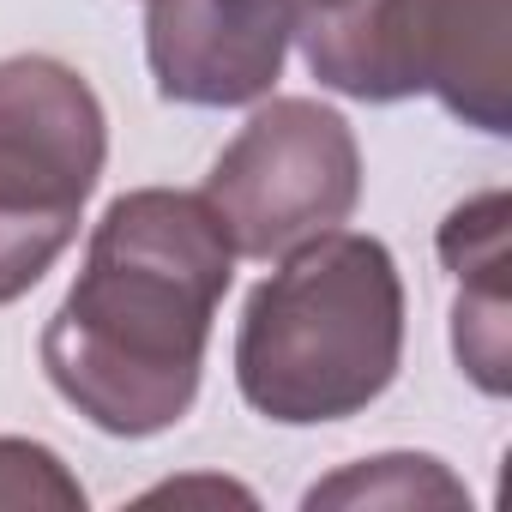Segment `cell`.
Instances as JSON below:
<instances>
[{"instance_id":"1","label":"cell","mask_w":512,"mask_h":512,"mask_svg":"<svg viewBox=\"0 0 512 512\" xmlns=\"http://www.w3.org/2000/svg\"><path fill=\"white\" fill-rule=\"evenodd\" d=\"M235 247L205 193H121L85 272L43 332L55 392L103 434H163L187 416L205 368L211 314L229 290Z\"/></svg>"},{"instance_id":"2","label":"cell","mask_w":512,"mask_h":512,"mask_svg":"<svg viewBox=\"0 0 512 512\" xmlns=\"http://www.w3.org/2000/svg\"><path fill=\"white\" fill-rule=\"evenodd\" d=\"M404 356V284L386 241L326 229L284 253L253 290L235 338L241 398L284 422H344L368 410Z\"/></svg>"},{"instance_id":"3","label":"cell","mask_w":512,"mask_h":512,"mask_svg":"<svg viewBox=\"0 0 512 512\" xmlns=\"http://www.w3.org/2000/svg\"><path fill=\"white\" fill-rule=\"evenodd\" d=\"M296 37L332 91L368 103L434 91L482 133H506L512 121L506 0H338L302 19Z\"/></svg>"},{"instance_id":"4","label":"cell","mask_w":512,"mask_h":512,"mask_svg":"<svg viewBox=\"0 0 512 512\" xmlns=\"http://www.w3.org/2000/svg\"><path fill=\"white\" fill-rule=\"evenodd\" d=\"M103 151V103L67 61H0V308L19 302L79 235Z\"/></svg>"},{"instance_id":"5","label":"cell","mask_w":512,"mask_h":512,"mask_svg":"<svg viewBox=\"0 0 512 512\" xmlns=\"http://www.w3.org/2000/svg\"><path fill=\"white\" fill-rule=\"evenodd\" d=\"M362 199V151L338 109L278 97L253 115L205 175V205L247 260H284L338 229Z\"/></svg>"},{"instance_id":"6","label":"cell","mask_w":512,"mask_h":512,"mask_svg":"<svg viewBox=\"0 0 512 512\" xmlns=\"http://www.w3.org/2000/svg\"><path fill=\"white\" fill-rule=\"evenodd\" d=\"M296 37V0H151L145 55L169 103L235 109L266 97Z\"/></svg>"},{"instance_id":"7","label":"cell","mask_w":512,"mask_h":512,"mask_svg":"<svg viewBox=\"0 0 512 512\" xmlns=\"http://www.w3.org/2000/svg\"><path fill=\"white\" fill-rule=\"evenodd\" d=\"M440 260L458 278V308H452V344L464 374L482 392L512 386V326H506V193H482L458 205L440 229Z\"/></svg>"},{"instance_id":"8","label":"cell","mask_w":512,"mask_h":512,"mask_svg":"<svg viewBox=\"0 0 512 512\" xmlns=\"http://www.w3.org/2000/svg\"><path fill=\"white\" fill-rule=\"evenodd\" d=\"M458 506L464 488L440 470V458H416V452H386V458H362L344 476L320 482L308 494V506Z\"/></svg>"},{"instance_id":"9","label":"cell","mask_w":512,"mask_h":512,"mask_svg":"<svg viewBox=\"0 0 512 512\" xmlns=\"http://www.w3.org/2000/svg\"><path fill=\"white\" fill-rule=\"evenodd\" d=\"M0 506H85V488L37 440H0Z\"/></svg>"},{"instance_id":"10","label":"cell","mask_w":512,"mask_h":512,"mask_svg":"<svg viewBox=\"0 0 512 512\" xmlns=\"http://www.w3.org/2000/svg\"><path fill=\"white\" fill-rule=\"evenodd\" d=\"M326 7H338V0H296V25L314 19V13H326Z\"/></svg>"}]
</instances>
